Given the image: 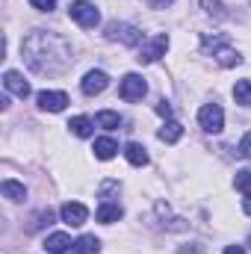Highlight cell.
<instances>
[{
	"instance_id": "obj_1",
	"label": "cell",
	"mask_w": 251,
	"mask_h": 254,
	"mask_svg": "<svg viewBox=\"0 0 251 254\" xmlns=\"http://www.w3.org/2000/svg\"><path fill=\"white\" fill-rule=\"evenodd\" d=\"M24 60L36 74H63L71 65V48L57 33H33L24 39Z\"/></svg>"
},
{
	"instance_id": "obj_2",
	"label": "cell",
	"mask_w": 251,
	"mask_h": 254,
	"mask_svg": "<svg viewBox=\"0 0 251 254\" xmlns=\"http://www.w3.org/2000/svg\"><path fill=\"white\" fill-rule=\"evenodd\" d=\"M68 15H71L83 30H95L98 21H101V12H98L95 3H89V0H74V3L68 6Z\"/></svg>"
},
{
	"instance_id": "obj_3",
	"label": "cell",
	"mask_w": 251,
	"mask_h": 254,
	"mask_svg": "<svg viewBox=\"0 0 251 254\" xmlns=\"http://www.w3.org/2000/svg\"><path fill=\"white\" fill-rule=\"evenodd\" d=\"M166 51H169V36L166 33H157L154 39H148V42H142L139 45V63L142 65H151V63H157L160 57H166Z\"/></svg>"
},
{
	"instance_id": "obj_4",
	"label": "cell",
	"mask_w": 251,
	"mask_h": 254,
	"mask_svg": "<svg viewBox=\"0 0 251 254\" xmlns=\"http://www.w3.org/2000/svg\"><path fill=\"white\" fill-rule=\"evenodd\" d=\"M110 42H122V45H139L142 42V33H139V27H133V24H125V21H113V24H107V33H104Z\"/></svg>"
},
{
	"instance_id": "obj_5",
	"label": "cell",
	"mask_w": 251,
	"mask_h": 254,
	"mask_svg": "<svg viewBox=\"0 0 251 254\" xmlns=\"http://www.w3.org/2000/svg\"><path fill=\"white\" fill-rule=\"evenodd\" d=\"M198 125L204 127L207 133H222V127H225V113H222V107H219V104H204V107L198 110Z\"/></svg>"
},
{
	"instance_id": "obj_6",
	"label": "cell",
	"mask_w": 251,
	"mask_h": 254,
	"mask_svg": "<svg viewBox=\"0 0 251 254\" xmlns=\"http://www.w3.org/2000/svg\"><path fill=\"white\" fill-rule=\"evenodd\" d=\"M204 51H213V57L219 60V65H225V68H234V65H240V54L234 51V48H228L222 39H216V42H210L207 36H204Z\"/></svg>"
},
{
	"instance_id": "obj_7",
	"label": "cell",
	"mask_w": 251,
	"mask_h": 254,
	"mask_svg": "<svg viewBox=\"0 0 251 254\" xmlns=\"http://www.w3.org/2000/svg\"><path fill=\"white\" fill-rule=\"evenodd\" d=\"M145 92H148V83H145V77H139V74H127L125 80H122V86H119V95L125 98L127 104L142 101Z\"/></svg>"
},
{
	"instance_id": "obj_8",
	"label": "cell",
	"mask_w": 251,
	"mask_h": 254,
	"mask_svg": "<svg viewBox=\"0 0 251 254\" xmlns=\"http://www.w3.org/2000/svg\"><path fill=\"white\" fill-rule=\"evenodd\" d=\"M60 216H63V222L68 228H80V225H86V219H89V207L80 204V201H68V204H63Z\"/></svg>"
},
{
	"instance_id": "obj_9",
	"label": "cell",
	"mask_w": 251,
	"mask_h": 254,
	"mask_svg": "<svg viewBox=\"0 0 251 254\" xmlns=\"http://www.w3.org/2000/svg\"><path fill=\"white\" fill-rule=\"evenodd\" d=\"M39 107L45 110V113H63L65 107H68V95L65 92H39Z\"/></svg>"
},
{
	"instance_id": "obj_10",
	"label": "cell",
	"mask_w": 251,
	"mask_h": 254,
	"mask_svg": "<svg viewBox=\"0 0 251 254\" xmlns=\"http://www.w3.org/2000/svg\"><path fill=\"white\" fill-rule=\"evenodd\" d=\"M80 86H83V95H89V98H92V95H101V92L110 86V77H107L104 71H89V74L83 77V83H80Z\"/></svg>"
},
{
	"instance_id": "obj_11",
	"label": "cell",
	"mask_w": 251,
	"mask_h": 254,
	"mask_svg": "<svg viewBox=\"0 0 251 254\" xmlns=\"http://www.w3.org/2000/svg\"><path fill=\"white\" fill-rule=\"evenodd\" d=\"M3 86H6L15 98H21V101L30 98V83H27L18 71H6V74H3Z\"/></svg>"
},
{
	"instance_id": "obj_12",
	"label": "cell",
	"mask_w": 251,
	"mask_h": 254,
	"mask_svg": "<svg viewBox=\"0 0 251 254\" xmlns=\"http://www.w3.org/2000/svg\"><path fill=\"white\" fill-rule=\"evenodd\" d=\"M122 204H110V201H104L101 207H98V213H95V219L101 222V225H113V222H119L122 219Z\"/></svg>"
},
{
	"instance_id": "obj_13",
	"label": "cell",
	"mask_w": 251,
	"mask_h": 254,
	"mask_svg": "<svg viewBox=\"0 0 251 254\" xmlns=\"http://www.w3.org/2000/svg\"><path fill=\"white\" fill-rule=\"evenodd\" d=\"M125 157L130 166H136V169H142V166H148V151L139 145V142H127L125 145Z\"/></svg>"
},
{
	"instance_id": "obj_14",
	"label": "cell",
	"mask_w": 251,
	"mask_h": 254,
	"mask_svg": "<svg viewBox=\"0 0 251 254\" xmlns=\"http://www.w3.org/2000/svg\"><path fill=\"white\" fill-rule=\"evenodd\" d=\"M71 237L68 234H51L48 240H45V252H51V254H65V252H71Z\"/></svg>"
},
{
	"instance_id": "obj_15",
	"label": "cell",
	"mask_w": 251,
	"mask_h": 254,
	"mask_svg": "<svg viewBox=\"0 0 251 254\" xmlns=\"http://www.w3.org/2000/svg\"><path fill=\"white\" fill-rule=\"evenodd\" d=\"M116 151H119L116 139H110V136L95 139V157H98V160H113V157H116Z\"/></svg>"
},
{
	"instance_id": "obj_16",
	"label": "cell",
	"mask_w": 251,
	"mask_h": 254,
	"mask_svg": "<svg viewBox=\"0 0 251 254\" xmlns=\"http://www.w3.org/2000/svg\"><path fill=\"white\" fill-rule=\"evenodd\" d=\"M101 249V243H98V237H92V234H86V237H80L74 246H71V252L68 254H98Z\"/></svg>"
},
{
	"instance_id": "obj_17",
	"label": "cell",
	"mask_w": 251,
	"mask_h": 254,
	"mask_svg": "<svg viewBox=\"0 0 251 254\" xmlns=\"http://www.w3.org/2000/svg\"><path fill=\"white\" fill-rule=\"evenodd\" d=\"M68 127H71V133H74V136H80V139H89V136L95 133L92 119H86V116H77V119H71V122H68Z\"/></svg>"
},
{
	"instance_id": "obj_18",
	"label": "cell",
	"mask_w": 251,
	"mask_h": 254,
	"mask_svg": "<svg viewBox=\"0 0 251 254\" xmlns=\"http://www.w3.org/2000/svg\"><path fill=\"white\" fill-rule=\"evenodd\" d=\"M0 192H3V198H9V201H24V198H27L24 184H18V181H3V184H0Z\"/></svg>"
},
{
	"instance_id": "obj_19",
	"label": "cell",
	"mask_w": 251,
	"mask_h": 254,
	"mask_svg": "<svg viewBox=\"0 0 251 254\" xmlns=\"http://www.w3.org/2000/svg\"><path fill=\"white\" fill-rule=\"evenodd\" d=\"M181 136H184V125L181 122H166V125L160 127V139L169 142V145H175Z\"/></svg>"
},
{
	"instance_id": "obj_20",
	"label": "cell",
	"mask_w": 251,
	"mask_h": 254,
	"mask_svg": "<svg viewBox=\"0 0 251 254\" xmlns=\"http://www.w3.org/2000/svg\"><path fill=\"white\" fill-rule=\"evenodd\" d=\"M95 125L104 127V130H116V127H122V116L113 113V110H101V113L95 116Z\"/></svg>"
},
{
	"instance_id": "obj_21",
	"label": "cell",
	"mask_w": 251,
	"mask_h": 254,
	"mask_svg": "<svg viewBox=\"0 0 251 254\" xmlns=\"http://www.w3.org/2000/svg\"><path fill=\"white\" fill-rule=\"evenodd\" d=\"M234 98H237V104L251 107V80H240V83L234 86Z\"/></svg>"
},
{
	"instance_id": "obj_22",
	"label": "cell",
	"mask_w": 251,
	"mask_h": 254,
	"mask_svg": "<svg viewBox=\"0 0 251 254\" xmlns=\"http://www.w3.org/2000/svg\"><path fill=\"white\" fill-rule=\"evenodd\" d=\"M201 6L207 9V15H213V18H219V21H225V18H228L225 6H222L219 0H201Z\"/></svg>"
},
{
	"instance_id": "obj_23",
	"label": "cell",
	"mask_w": 251,
	"mask_h": 254,
	"mask_svg": "<svg viewBox=\"0 0 251 254\" xmlns=\"http://www.w3.org/2000/svg\"><path fill=\"white\" fill-rule=\"evenodd\" d=\"M234 187H237L240 192H246V195H251V169H246V172H237Z\"/></svg>"
},
{
	"instance_id": "obj_24",
	"label": "cell",
	"mask_w": 251,
	"mask_h": 254,
	"mask_svg": "<svg viewBox=\"0 0 251 254\" xmlns=\"http://www.w3.org/2000/svg\"><path fill=\"white\" fill-rule=\"evenodd\" d=\"M240 154H243V157H249V160H251V130L246 133V136H243V142H240Z\"/></svg>"
},
{
	"instance_id": "obj_25",
	"label": "cell",
	"mask_w": 251,
	"mask_h": 254,
	"mask_svg": "<svg viewBox=\"0 0 251 254\" xmlns=\"http://www.w3.org/2000/svg\"><path fill=\"white\" fill-rule=\"evenodd\" d=\"M30 6H36V9H42V12H51V9L57 6V0H30Z\"/></svg>"
},
{
	"instance_id": "obj_26",
	"label": "cell",
	"mask_w": 251,
	"mask_h": 254,
	"mask_svg": "<svg viewBox=\"0 0 251 254\" xmlns=\"http://www.w3.org/2000/svg\"><path fill=\"white\" fill-rule=\"evenodd\" d=\"M157 113H160L163 119H169V116H172V107H169L166 101H160V104H157Z\"/></svg>"
},
{
	"instance_id": "obj_27",
	"label": "cell",
	"mask_w": 251,
	"mask_h": 254,
	"mask_svg": "<svg viewBox=\"0 0 251 254\" xmlns=\"http://www.w3.org/2000/svg\"><path fill=\"white\" fill-rule=\"evenodd\" d=\"M148 3H151L154 9H166V6H172L175 0H148Z\"/></svg>"
},
{
	"instance_id": "obj_28",
	"label": "cell",
	"mask_w": 251,
	"mask_h": 254,
	"mask_svg": "<svg viewBox=\"0 0 251 254\" xmlns=\"http://www.w3.org/2000/svg\"><path fill=\"white\" fill-rule=\"evenodd\" d=\"M225 254H246V252H243V246H228Z\"/></svg>"
},
{
	"instance_id": "obj_29",
	"label": "cell",
	"mask_w": 251,
	"mask_h": 254,
	"mask_svg": "<svg viewBox=\"0 0 251 254\" xmlns=\"http://www.w3.org/2000/svg\"><path fill=\"white\" fill-rule=\"evenodd\" d=\"M243 210H246V213H249V216H251V195H249V198H246V201H243Z\"/></svg>"
},
{
	"instance_id": "obj_30",
	"label": "cell",
	"mask_w": 251,
	"mask_h": 254,
	"mask_svg": "<svg viewBox=\"0 0 251 254\" xmlns=\"http://www.w3.org/2000/svg\"><path fill=\"white\" fill-rule=\"evenodd\" d=\"M249 243H251V237H249Z\"/></svg>"
}]
</instances>
